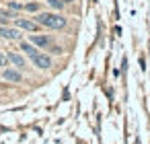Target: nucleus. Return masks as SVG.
I'll list each match as a JSON object with an SVG mask.
<instances>
[{
	"instance_id": "1",
	"label": "nucleus",
	"mask_w": 150,
	"mask_h": 144,
	"mask_svg": "<svg viewBox=\"0 0 150 144\" xmlns=\"http://www.w3.org/2000/svg\"><path fill=\"white\" fill-rule=\"evenodd\" d=\"M37 25H43L47 29H64L66 19L62 15H56V13H39L37 15Z\"/></svg>"
},
{
	"instance_id": "2",
	"label": "nucleus",
	"mask_w": 150,
	"mask_h": 144,
	"mask_svg": "<svg viewBox=\"0 0 150 144\" xmlns=\"http://www.w3.org/2000/svg\"><path fill=\"white\" fill-rule=\"evenodd\" d=\"M0 37H4V39H21V29L2 25L0 27Z\"/></svg>"
},
{
	"instance_id": "3",
	"label": "nucleus",
	"mask_w": 150,
	"mask_h": 144,
	"mask_svg": "<svg viewBox=\"0 0 150 144\" xmlns=\"http://www.w3.org/2000/svg\"><path fill=\"white\" fill-rule=\"evenodd\" d=\"M31 60H33V64H35L37 68H41V70L52 68V58H50V56H45V54H35Z\"/></svg>"
},
{
	"instance_id": "4",
	"label": "nucleus",
	"mask_w": 150,
	"mask_h": 144,
	"mask_svg": "<svg viewBox=\"0 0 150 144\" xmlns=\"http://www.w3.org/2000/svg\"><path fill=\"white\" fill-rule=\"evenodd\" d=\"M15 25H17V29H25V31H33V33L39 29V25L29 19H15Z\"/></svg>"
},
{
	"instance_id": "5",
	"label": "nucleus",
	"mask_w": 150,
	"mask_h": 144,
	"mask_svg": "<svg viewBox=\"0 0 150 144\" xmlns=\"http://www.w3.org/2000/svg\"><path fill=\"white\" fill-rule=\"evenodd\" d=\"M2 78H4V80H8V82H21V80H23L21 72H19V70H15V68H6V70L2 72Z\"/></svg>"
},
{
	"instance_id": "6",
	"label": "nucleus",
	"mask_w": 150,
	"mask_h": 144,
	"mask_svg": "<svg viewBox=\"0 0 150 144\" xmlns=\"http://www.w3.org/2000/svg\"><path fill=\"white\" fill-rule=\"evenodd\" d=\"M31 45H35V48H47L50 45V37L47 35H31Z\"/></svg>"
},
{
	"instance_id": "7",
	"label": "nucleus",
	"mask_w": 150,
	"mask_h": 144,
	"mask_svg": "<svg viewBox=\"0 0 150 144\" xmlns=\"http://www.w3.org/2000/svg\"><path fill=\"white\" fill-rule=\"evenodd\" d=\"M6 60H11V62H13L17 68H25V58H23L21 54H17V52H8Z\"/></svg>"
},
{
	"instance_id": "8",
	"label": "nucleus",
	"mask_w": 150,
	"mask_h": 144,
	"mask_svg": "<svg viewBox=\"0 0 150 144\" xmlns=\"http://www.w3.org/2000/svg\"><path fill=\"white\" fill-rule=\"evenodd\" d=\"M21 50H23L27 56H31V58H33L35 54H39V52H37V48H35V45H31V43H27V41H23V43H21Z\"/></svg>"
},
{
	"instance_id": "9",
	"label": "nucleus",
	"mask_w": 150,
	"mask_h": 144,
	"mask_svg": "<svg viewBox=\"0 0 150 144\" xmlns=\"http://www.w3.org/2000/svg\"><path fill=\"white\" fill-rule=\"evenodd\" d=\"M23 9H25L27 13H37V11H39V2H35V0H33V2H29V4H23Z\"/></svg>"
},
{
	"instance_id": "10",
	"label": "nucleus",
	"mask_w": 150,
	"mask_h": 144,
	"mask_svg": "<svg viewBox=\"0 0 150 144\" xmlns=\"http://www.w3.org/2000/svg\"><path fill=\"white\" fill-rule=\"evenodd\" d=\"M47 4H50L52 9H56V11H62V9H64V2H62V0H47Z\"/></svg>"
},
{
	"instance_id": "11",
	"label": "nucleus",
	"mask_w": 150,
	"mask_h": 144,
	"mask_svg": "<svg viewBox=\"0 0 150 144\" xmlns=\"http://www.w3.org/2000/svg\"><path fill=\"white\" fill-rule=\"evenodd\" d=\"M8 11L11 13H19V11H23V4L21 2H8Z\"/></svg>"
},
{
	"instance_id": "12",
	"label": "nucleus",
	"mask_w": 150,
	"mask_h": 144,
	"mask_svg": "<svg viewBox=\"0 0 150 144\" xmlns=\"http://www.w3.org/2000/svg\"><path fill=\"white\" fill-rule=\"evenodd\" d=\"M6 62H8V60H6V56L0 52V68H4V66H6Z\"/></svg>"
},
{
	"instance_id": "13",
	"label": "nucleus",
	"mask_w": 150,
	"mask_h": 144,
	"mask_svg": "<svg viewBox=\"0 0 150 144\" xmlns=\"http://www.w3.org/2000/svg\"><path fill=\"white\" fill-rule=\"evenodd\" d=\"M62 2H64V4H68V2H72V0H62Z\"/></svg>"
}]
</instances>
